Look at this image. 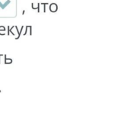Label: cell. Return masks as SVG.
Returning <instances> with one entry per match:
<instances>
[{
	"mask_svg": "<svg viewBox=\"0 0 117 129\" xmlns=\"http://www.w3.org/2000/svg\"><path fill=\"white\" fill-rule=\"evenodd\" d=\"M43 6H46L47 4H46V3H45V4H43ZM45 11H46V7H44V12H45Z\"/></svg>",
	"mask_w": 117,
	"mask_h": 129,
	"instance_id": "1",
	"label": "cell"
}]
</instances>
